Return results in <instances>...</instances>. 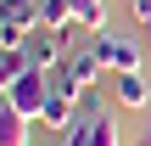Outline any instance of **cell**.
<instances>
[{"label":"cell","mask_w":151,"mask_h":146,"mask_svg":"<svg viewBox=\"0 0 151 146\" xmlns=\"http://www.w3.org/2000/svg\"><path fill=\"white\" fill-rule=\"evenodd\" d=\"M50 96H56V73H45V68H28L11 90H6V107H17L28 124H39L45 118V107H50Z\"/></svg>","instance_id":"1"},{"label":"cell","mask_w":151,"mask_h":146,"mask_svg":"<svg viewBox=\"0 0 151 146\" xmlns=\"http://www.w3.org/2000/svg\"><path fill=\"white\" fill-rule=\"evenodd\" d=\"M101 73H106V68H101L95 51H73V56L56 68V84L73 90V96H90V90H101Z\"/></svg>","instance_id":"2"},{"label":"cell","mask_w":151,"mask_h":146,"mask_svg":"<svg viewBox=\"0 0 151 146\" xmlns=\"http://www.w3.org/2000/svg\"><path fill=\"white\" fill-rule=\"evenodd\" d=\"M90 51L101 56V68H106V73H140V51H134L123 34H112V28H101V34L90 39Z\"/></svg>","instance_id":"3"},{"label":"cell","mask_w":151,"mask_h":146,"mask_svg":"<svg viewBox=\"0 0 151 146\" xmlns=\"http://www.w3.org/2000/svg\"><path fill=\"white\" fill-rule=\"evenodd\" d=\"M67 34H56V28H34L28 34V45H22V56L34 62V68H45V73H56L62 62H67V45H62Z\"/></svg>","instance_id":"4"},{"label":"cell","mask_w":151,"mask_h":146,"mask_svg":"<svg viewBox=\"0 0 151 146\" xmlns=\"http://www.w3.org/2000/svg\"><path fill=\"white\" fill-rule=\"evenodd\" d=\"M73 118H78V96L56 84V96H50V107H45V118H39V124H45V129H67Z\"/></svg>","instance_id":"5"},{"label":"cell","mask_w":151,"mask_h":146,"mask_svg":"<svg viewBox=\"0 0 151 146\" xmlns=\"http://www.w3.org/2000/svg\"><path fill=\"white\" fill-rule=\"evenodd\" d=\"M112 96H118L123 107H146L151 84H146V73H112Z\"/></svg>","instance_id":"6"},{"label":"cell","mask_w":151,"mask_h":146,"mask_svg":"<svg viewBox=\"0 0 151 146\" xmlns=\"http://www.w3.org/2000/svg\"><path fill=\"white\" fill-rule=\"evenodd\" d=\"M0 146H28V118L0 101Z\"/></svg>","instance_id":"7"},{"label":"cell","mask_w":151,"mask_h":146,"mask_svg":"<svg viewBox=\"0 0 151 146\" xmlns=\"http://www.w3.org/2000/svg\"><path fill=\"white\" fill-rule=\"evenodd\" d=\"M39 23L45 28H56V34H67L78 17H73V0H39Z\"/></svg>","instance_id":"8"},{"label":"cell","mask_w":151,"mask_h":146,"mask_svg":"<svg viewBox=\"0 0 151 146\" xmlns=\"http://www.w3.org/2000/svg\"><path fill=\"white\" fill-rule=\"evenodd\" d=\"M11 28H17L22 39H28L34 28H45V23H39V0H11Z\"/></svg>","instance_id":"9"},{"label":"cell","mask_w":151,"mask_h":146,"mask_svg":"<svg viewBox=\"0 0 151 146\" xmlns=\"http://www.w3.org/2000/svg\"><path fill=\"white\" fill-rule=\"evenodd\" d=\"M73 17H78L90 34H101V28H106V0H73Z\"/></svg>","instance_id":"10"},{"label":"cell","mask_w":151,"mask_h":146,"mask_svg":"<svg viewBox=\"0 0 151 146\" xmlns=\"http://www.w3.org/2000/svg\"><path fill=\"white\" fill-rule=\"evenodd\" d=\"M90 141H95V118H84V113H78V118L62 129V146H90Z\"/></svg>","instance_id":"11"},{"label":"cell","mask_w":151,"mask_h":146,"mask_svg":"<svg viewBox=\"0 0 151 146\" xmlns=\"http://www.w3.org/2000/svg\"><path fill=\"white\" fill-rule=\"evenodd\" d=\"M90 146H123L118 141V124H112V118H95V141Z\"/></svg>","instance_id":"12"},{"label":"cell","mask_w":151,"mask_h":146,"mask_svg":"<svg viewBox=\"0 0 151 146\" xmlns=\"http://www.w3.org/2000/svg\"><path fill=\"white\" fill-rule=\"evenodd\" d=\"M129 6H134V17H140V23H151V0H129Z\"/></svg>","instance_id":"13"},{"label":"cell","mask_w":151,"mask_h":146,"mask_svg":"<svg viewBox=\"0 0 151 146\" xmlns=\"http://www.w3.org/2000/svg\"><path fill=\"white\" fill-rule=\"evenodd\" d=\"M0 28H11V0H0Z\"/></svg>","instance_id":"14"},{"label":"cell","mask_w":151,"mask_h":146,"mask_svg":"<svg viewBox=\"0 0 151 146\" xmlns=\"http://www.w3.org/2000/svg\"><path fill=\"white\" fill-rule=\"evenodd\" d=\"M140 146H151V135H146V141H140Z\"/></svg>","instance_id":"15"}]
</instances>
